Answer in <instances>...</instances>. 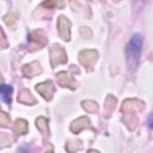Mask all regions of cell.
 Instances as JSON below:
<instances>
[{
    "label": "cell",
    "mask_w": 153,
    "mask_h": 153,
    "mask_svg": "<svg viewBox=\"0 0 153 153\" xmlns=\"http://www.w3.org/2000/svg\"><path fill=\"white\" fill-rule=\"evenodd\" d=\"M141 47H142V38L139 33L134 35L128 45H127V61L128 65L130 67V69H135L137 63H139V59L141 55Z\"/></svg>",
    "instance_id": "1"
},
{
    "label": "cell",
    "mask_w": 153,
    "mask_h": 153,
    "mask_svg": "<svg viewBox=\"0 0 153 153\" xmlns=\"http://www.w3.org/2000/svg\"><path fill=\"white\" fill-rule=\"evenodd\" d=\"M50 61H51V66H56L59 63H63L67 61V55L65 49L61 45H53L51 50H50Z\"/></svg>",
    "instance_id": "2"
},
{
    "label": "cell",
    "mask_w": 153,
    "mask_h": 153,
    "mask_svg": "<svg viewBox=\"0 0 153 153\" xmlns=\"http://www.w3.org/2000/svg\"><path fill=\"white\" fill-rule=\"evenodd\" d=\"M69 27H71L69 20H68L66 17L61 16V17L57 19V29H59V35H60L61 38L65 39V41H68L69 37H71Z\"/></svg>",
    "instance_id": "3"
},
{
    "label": "cell",
    "mask_w": 153,
    "mask_h": 153,
    "mask_svg": "<svg viewBox=\"0 0 153 153\" xmlns=\"http://www.w3.org/2000/svg\"><path fill=\"white\" fill-rule=\"evenodd\" d=\"M97 51L96 50H82L80 51L79 54V60L80 62L86 66V67H90L94 63V61L97 60Z\"/></svg>",
    "instance_id": "4"
},
{
    "label": "cell",
    "mask_w": 153,
    "mask_h": 153,
    "mask_svg": "<svg viewBox=\"0 0 153 153\" xmlns=\"http://www.w3.org/2000/svg\"><path fill=\"white\" fill-rule=\"evenodd\" d=\"M36 91L38 93H41L45 99L50 100L53 92H54V86H53L51 81H44V82H41L36 86Z\"/></svg>",
    "instance_id": "5"
},
{
    "label": "cell",
    "mask_w": 153,
    "mask_h": 153,
    "mask_svg": "<svg viewBox=\"0 0 153 153\" xmlns=\"http://www.w3.org/2000/svg\"><path fill=\"white\" fill-rule=\"evenodd\" d=\"M56 78H57V81H59V84L61 86L71 87V88H75V86H76L75 85V81L73 80V78L68 73H66V72H60L56 75Z\"/></svg>",
    "instance_id": "6"
},
{
    "label": "cell",
    "mask_w": 153,
    "mask_h": 153,
    "mask_svg": "<svg viewBox=\"0 0 153 153\" xmlns=\"http://www.w3.org/2000/svg\"><path fill=\"white\" fill-rule=\"evenodd\" d=\"M86 127H87V128H92V127H91V123H90V121H88V118H87V117H80V118H78L76 121L73 122L71 129H72V131H74V133H79L82 128H86Z\"/></svg>",
    "instance_id": "7"
},
{
    "label": "cell",
    "mask_w": 153,
    "mask_h": 153,
    "mask_svg": "<svg viewBox=\"0 0 153 153\" xmlns=\"http://www.w3.org/2000/svg\"><path fill=\"white\" fill-rule=\"evenodd\" d=\"M41 71V68H39V63H37V62H32V63H30V65H26V66H24V68H23V73L27 76V78H31V76H33L36 73H38Z\"/></svg>",
    "instance_id": "8"
},
{
    "label": "cell",
    "mask_w": 153,
    "mask_h": 153,
    "mask_svg": "<svg viewBox=\"0 0 153 153\" xmlns=\"http://www.w3.org/2000/svg\"><path fill=\"white\" fill-rule=\"evenodd\" d=\"M18 100L22 102V103H25V104H32V103H35V99L32 98L31 93L29 91H26V90H24V91L20 92V94L18 96Z\"/></svg>",
    "instance_id": "9"
},
{
    "label": "cell",
    "mask_w": 153,
    "mask_h": 153,
    "mask_svg": "<svg viewBox=\"0 0 153 153\" xmlns=\"http://www.w3.org/2000/svg\"><path fill=\"white\" fill-rule=\"evenodd\" d=\"M0 93L2 94V98L6 103H11V93H12V87L8 85H1L0 86Z\"/></svg>",
    "instance_id": "10"
},
{
    "label": "cell",
    "mask_w": 153,
    "mask_h": 153,
    "mask_svg": "<svg viewBox=\"0 0 153 153\" xmlns=\"http://www.w3.org/2000/svg\"><path fill=\"white\" fill-rule=\"evenodd\" d=\"M16 130L18 134H25L27 131V123L25 120L19 118L16 121Z\"/></svg>",
    "instance_id": "11"
},
{
    "label": "cell",
    "mask_w": 153,
    "mask_h": 153,
    "mask_svg": "<svg viewBox=\"0 0 153 153\" xmlns=\"http://www.w3.org/2000/svg\"><path fill=\"white\" fill-rule=\"evenodd\" d=\"M41 38H45L43 36L42 31H35L30 35V42H32V43L36 42V43H38V45H43L44 42H45V41H41Z\"/></svg>",
    "instance_id": "12"
},
{
    "label": "cell",
    "mask_w": 153,
    "mask_h": 153,
    "mask_svg": "<svg viewBox=\"0 0 153 153\" xmlns=\"http://www.w3.org/2000/svg\"><path fill=\"white\" fill-rule=\"evenodd\" d=\"M42 6L48 7V8H53V7H60V8H62L65 6V2H63V0H48V1L43 2Z\"/></svg>",
    "instance_id": "13"
},
{
    "label": "cell",
    "mask_w": 153,
    "mask_h": 153,
    "mask_svg": "<svg viewBox=\"0 0 153 153\" xmlns=\"http://www.w3.org/2000/svg\"><path fill=\"white\" fill-rule=\"evenodd\" d=\"M36 123H37V128H38V129H41L43 133L47 131V127H48L47 123H48V121H47L44 117H39V118H37Z\"/></svg>",
    "instance_id": "14"
},
{
    "label": "cell",
    "mask_w": 153,
    "mask_h": 153,
    "mask_svg": "<svg viewBox=\"0 0 153 153\" xmlns=\"http://www.w3.org/2000/svg\"><path fill=\"white\" fill-rule=\"evenodd\" d=\"M82 105H84V109H86L87 111L93 112V111L97 110V104H96L94 102H91V100H88V102H82Z\"/></svg>",
    "instance_id": "15"
},
{
    "label": "cell",
    "mask_w": 153,
    "mask_h": 153,
    "mask_svg": "<svg viewBox=\"0 0 153 153\" xmlns=\"http://www.w3.org/2000/svg\"><path fill=\"white\" fill-rule=\"evenodd\" d=\"M8 123H10V117L7 116V114H5V112H2V111L0 110V126L7 127Z\"/></svg>",
    "instance_id": "16"
},
{
    "label": "cell",
    "mask_w": 153,
    "mask_h": 153,
    "mask_svg": "<svg viewBox=\"0 0 153 153\" xmlns=\"http://www.w3.org/2000/svg\"><path fill=\"white\" fill-rule=\"evenodd\" d=\"M6 45H7V42H6V39H5V36H4L2 30H1V27H0V48H5Z\"/></svg>",
    "instance_id": "17"
},
{
    "label": "cell",
    "mask_w": 153,
    "mask_h": 153,
    "mask_svg": "<svg viewBox=\"0 0 153 153\" xmlns=\"http://www.w3.org/2000/svg\"><path fill=\"white\" fill-rule=\"evenodd\" d=\"M0 142L4 143V146H7L10 143V139L4 134V133H0Z\"/></svg>",
    "instance_id": "18"
},
{
    "label": "cell",
    "mask_w": 153,
    "mask_h": 153,
    "mask_svg": "<svg viewBox=\"0 0 153 153\" xmlns=\"http://www.w3.org/2000/svg\"><path fill=\"white\" fill-rule=\"evenodd\" d=\"M148 123H149V127H152V116H149V121H148Z\"/></svg>",
    "instance_id": "19"
},
{
    "label": "cell",
    "mask_w": 153,
    "mask_h": 153,
    "mask_svg": "<svg viewBox=\"0 0 153 153\" xmlns=\"http://www.w3.org/2000/svg\"><path fill=\"white\" fill-rule=\"evenodd\" d=\"M4 81V79H2V76H1V74H0V84Z\"/></svg>",
    "instance_id": "20"
}]
</instances>
